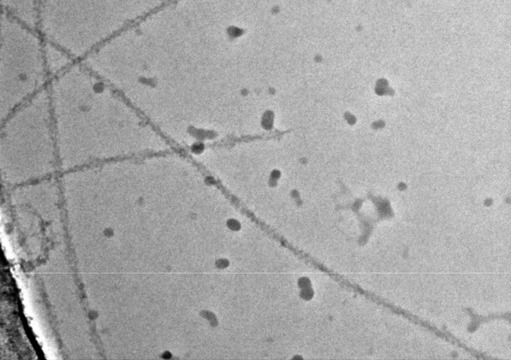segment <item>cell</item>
I'll return each instance as SVG.
<instances>
[{
    "mask_svg": "<svg viewBox=\"0 0 511 360\" xmlns=\"http://www.w3.org/2000/svg\"><path fill=\"white\" fill-rule=\"evenodd\" d=\"M61 173L153 153L155 129L81 61L47 87Z\"/></svg>",
    "mask_w": 511,
    "mask_h": 360,
    "instance_id": "cell-1",
    "label": "cell"
},
{
    "mask_svg": "<svg viewBox=\"0 0 511 360\" xmlns=\"http://www.w3.org/2000/svg\"><path fill=\"white\" fill-rule=\"evenodd\" d=\"M44 53L46 68L51 78L77 62L64 49L46 40Z\"/></svg>",
    "mask_w": 511,
    "mask_h": 360,
    "instance_id": "cell-5",
    "label": "cell"
},
{
    "mask_svg": "<svg viewBox=\"0 0 511 360\" xmlns=\"http://www.w3.org/2000/svg\"><path fill=\"white\" fill-rule=\"evenodd\" d=\"M44 41L38 29L1 13L0 119L47 89Z\"/></svg>",
    "mask_w": 511,
    "mask_h": 360,
    "instance_id": "cell-3",
    "label": "cell"
},
{
    "mask_svg": "<svg viewBox=\"0 0 511 360\" xmlns=\"http://www.w3.org/2000/svg\"><path fill=\"white\" fill-rule=\"evenodd\" d=\"M0 120L1 190L61 174L47 89Z\"/></svg>",
    "mask_w": 511,
    "mask_h": 360,
    "instance_id": "cell-2",
    "label": "cell"
},
{
    "mask_svg": "<svg viewBox=\"0 0 511 360\" xmlns=\"http://www.w3.org/2000/svg\"><path fill=\"white\" fill-rule=\"evenodd\" d=\"M1 13L37 29L39 0H1Z\"/></svg>",
    "mask_w": 511,
    "mask_h": 360,
    "instance_id": "cell-4",
    "label": "cell"
}]
</instances>
